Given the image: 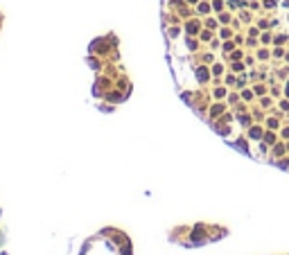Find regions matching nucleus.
Wrapping results in <instances>:
<instances>
[{"label": "nucleus", "instance_id": "nucleus-1", "mask_svg": "<svg viewBox=\"0 0 289 255\" xmlns=\"http://www.w3.org/2000/svg\"><path fill=\"white\" fill-rule=\"evenodd\" d=\"M190 2H194V0H190Z\"/></svg>", "mask_w": 289, "mask_h": 255}]
</instances>
